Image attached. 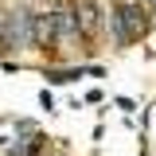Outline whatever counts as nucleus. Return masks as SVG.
<instances>
[{"mask_svg":"<svg viewBox=\"0 0 156 156\" xmlns=\"http://www.w3.org/2000/svg\"><path fill=\"white\" fill-rule=\"evenodd\" d=\"M35 47V12L12 8L0 20V51H27Z\"/></svg>","mask_w":156,"mask_h":156,"instance_id":"1","label":"nucleus"},{"mask_svg":"<svg viewBox=\"0 0 156 156\" xmlns=\"http://www.w3.org/2000/svg\"><path fill=\"white\" fill-rule=\"evenodd\" d=\"M109 27H113V43L117 47L133 43L136 35H144V12H140V4H113Z\"/></svg>","mask_w":156,"mask_h":156,"instance_id":"2","label":"nucleus"},{"mask_svg":"<svg viewBox=\"0 0 156 156\" xmlns=\"http://www.w3.org/2000/svg\"><path fill=\"white\" fill-rule=\"evenodd\" d=\"M55 43V12H35V47Z\"/></svg>","mask_w":156,"mask_h":156,"instance_id":"3","label":"nucleus"},{"mask_svg":"<svg viewBox=\"0 0 156 156\" xmlns=\"http://www.w3.org/2000/svg\"><path fill=\"white\" fill-rule=\"evenodd\" d=\"M98 20H101L98 4H90V0H86V4L78 8V23H82V35H94V31H98Z\"/></svg>","mask_w":156,"mask_h":156,"instance_id":"4","label":"nucleus"},{"mask_svg":"<svg viewBox=\"0 0 156 156\" xmlns=\"http://www.w3.org/2000/svg\"><path fill=\"white\" fill-rule=\"evenodd\" d=\"M43 78H47L51 86H66V82L82 78V66H70V70H43Z\"/></svg>","mask_w":156,"mask_h":156,"instance_id":"5","label":"nucleus"},{"mask_svg":"<svg viewBox=\"0 0 156 156\" xmlns=\"http://www.w3.org/2000/svg\"><path fill=\"white\" fill-rule=\"evenodd\" d=\"M39 105H43V109H55V98H51V90H39Z\"/></svg>","mask_w":156,"mask_h":156,"instance_id":"6","label":"nucleus"},{"mask_svg":"<svg viewBox=\"0 0 156 156\" xmlns=\"http://www.w3.org/2000/svg\"><path fill=\"white\" fill-rule=\"evenodd\" d=\"M0 20H4V16H0Z\"/></svg>","mask_w":156,"mask_h":156,"instance_id":"7","label":"nucleus"}]
</instances>
